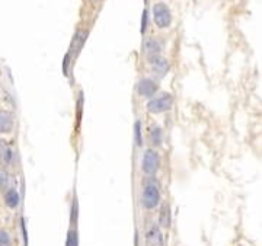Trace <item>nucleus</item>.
Segmentation results:
<instances>
[{
    "label": "nucleus",
    "mask_w": 262,
    "mask_h": 246,
    "mask_svg": "<svg viewBox=\"0 0 262 246\" xmlns=\"http://www.w3.org/2000/svg\"><path fill=\"white\" fill-rule=\"evenodd\" d=\"M159 162H160V159H159L157 152L147 150L144 155V159H143V171L147 175H153L159 168Z\"/></svg>",
    "instance_id": "obj_4"
},
{
    "label": "nucleus",
    "mask_w": 262,
    "mask_h": 246,
    "mask_svg": "<svg viewBox=\"0 0 262 246\" xmlns=\"http://www.w3.org/2000/svg\"><path fill=\"white\" fill-rule=\"evenodd\" d=\"M147 242L150 245H162V235L157 228H153L147 235Z\"/></svg>",
    "instance_id": "obj_9"
},
{
    "label": "nucleus",
    "mask_w": 262,
    "mask_h": 246,
    "mask_svg": "<svg viewBox=\"0 0 262 246\" xmlns=\"http://www.w3.org/2000/svg\"><path fill=\"white\" fill-rule=\"evenodd\" d=\"M13 127V118L9 112L0 111V133H9Z\"/></svg>",
    "instance_id": "obj_7"
},
{
    "label": "nucleus",
    "mask_w": 262,
    "mask_h": 246,
    "mask_svg": "<svg viewBox=\"0 0 262 246\" xmlns=\"http://www.w3.org/2000/svg\"><path fill=\"white\" fill-rule=\"evenodd\" d=\"M136 137H137V144H141V136H140V123L136 124Z\"/></svg>",
    "instance_id": "obj_14"
},
{
    "label": "nucleus",
    "mask_w": 262,
    "mask_h": 246,
    "mask_svg": "<svg viewBox=\"0 0 262 246\" xmlns=\"http://www.w3.org/2000/svg\"><path fill=\"white\" fill-rule=\"evenodd\" d=\"M9 242H10V239H9L7 233L0 230V245H7Z\"/></svg>",
    "instance_id": "obj_13"
},
{
    "label": "nucleus",
    "mask_w": 262,
    "mask_h": 246,
    "mask_svg": "<svg viewBox=\"0 0 262 246\" xmlns=\"http://www.w3.org/2000/svg\"><path fill=\"white\" fill-rule=\"evenodd\" d=\"M146 50L149 51V54H152L153 55V53L155 54H157L159 51H160V44H159V41H156V39H150L147 44H146Z\"/></svg>",
    "instance_id": "obj_11"
},
{
    "label": "nucleus",
    "mask_w": 262,
    "mask_h": 246,
    "mask_svg": "<svg viewBox=\"0 0 262 246\" xmlns=\"http://www.w3.org/2000/svg\"><path fill=\"white\" fill-rule=\"evenodd\" d=\"M152 69H153V73H156L157 76H165L169 70V64L165 58L162 57H152Z\"/></svg>",
    "instance_id": "obj_5"
},
{
    "label": "nucleus",
    "mask_w": 262,
    "mask_h": 246,
    "mask_svg": "<svg viewBox=\"0 0 262 246\" xmlns=\"http://www.w3.org/2000/svg\"><path fill=\"white\" fill-rule=\"evenodd\" d=\"M6 184H7V176H6L4 172H0V188L6 187Z\"/></svg>",
    "instance_id": "obj_15"
},
{
    "label": "nucleus",
    "mask_w": 262,
    "mask_h": 246,
    "mask_svg": "<svg viewBox=\"0 0 262 246\" xmlns=\"http://www.w3.org/2000/svg\"><path fill=\"white\" fill-rule=\"evenodd\" d=\"M152 10H153V20L159 28H168L171 25L172 13H171V9L165 3H162V1L155 3Z\"/></svg>",
    "instance_id": "obj_1"
},
{
    "label": "nucleus",
    "mask_w": 262,
    "mask_h": 246,
    "mask_svg": "<svg viewBox=\"0 0 262 246\" xmlns=\"http://www.w3.org/2000/svg\"><path fill=\"white\" fill-rule=\"evenodd\" d=\"M160 201V193L157 190V187L153 182H149L143 191V197H141V203L146 209H155Z\"/></svg>",
    "instance_id": "obj_2"
},
{
    "label": "nucleus",
    "mask_w": 262,
    "mask_h": 246,
    "mask_svg": "<svg viewBox=\"0 0 262 246\" xmlns=\"http://www.w3.org/2000/svg\"><path fill=\"white\" fill-rule=\"evenodd\" d=\"M160 225L163 228H169L171 225V211H169V206H163L162 211H160Z\"/></svg>",
    "instance_id": "obj_10"
},
{
    "label": "nucleus",
    "mask_w": 262,
    "mask_h": 246,
    "mask_svg": "<svg viewBox=\"0 0 262 246\" xmlns=\"http://www.w3.org/2000/svg\"><path fill=\"white\" fill-rule=\"evenodd\" d=\"M152 143L155 146H159L162 143V133H160V128L159 127H155L152 130Z\"/></svg>",
    "instance_id": "obj_12"
},
{
    "label": "nucleus",
    "mask_w": 262,
    "mask_h": 246,
    "mask_svg": "<svg viewBox=\"0 0 262 246\" xmlns=\"http://www.w3.org/2000/svg\"><path fill=\"white\" fill-rule=\"evenodd\" d=\"M172 104H174L172 96L171 95H163L160 98H156V99L150 101L149 105H147V109L152 114H159V112H165V111L171 109Z\"/></svg>",
    "instance_id": "obj_3"
},
{
    "label": "nucleus",
    "mask_w": 262,
    "mask_h": 246,
    "mask_svg": "<svg viewBox=\"0 0 262 246\" xmlns=\"http://www.w3.org/2000/svg\"><path fill=\"white\" fill-rule=\"evenodd\" d=\"M156 90H157V85L150 79H144L139 83V93L141 96H153Z\"/></svg>",
    "instance_id": "obj_6"
},
{
    "label": "nucleus",
    "mask_w": 262,
    "mask_h": 246,
    "mask_svg": "<svg viewBox=\"0 0 262 246\" xmlns=\"http://www.w3.org/2000/svg\"><path fill=\"white\" fill-rule=\"evenodd\" d=\"M4 201H6V204H7L10 209H15V207H17V204H19V194H17L15 190H10V191L6 193Z\"/></svg>",
    "instance_id": "obj_8"
}]
</instances>
